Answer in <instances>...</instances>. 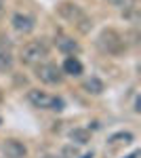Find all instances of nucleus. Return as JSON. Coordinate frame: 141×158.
Listing matches in <instances>:
<instances>
[{
    "mask_svg": "<svg viewBox=\"0 0 141 158\" xmlns=\"http://www.w3.org/2000/svg\"><path fill=\"white\" fill-rule=\"evenodd\" d=\"M57 13L68 21V23L74 25L80 34H89V32L93 30L91 17H89L78 4H74V2H59L57 4Z\"/></svg>",
    "mask_w": 141,
    "mask_h": 158,
    "instance_id": "f257e3e1",
    "label": "nucleus"
},
{
    "mask_svg": "<svg viewBox=\"0 0 141 158\" xmlns=\"http://www.w3.org/2000/svg\"><path fill=\"white\" fill-rule=\"evenodd\" d=\"M47 55H48V47L42 40H32V42L23 44L21 51H19V59L25 65H38V63L44 61Z\"/></svg>",
    "mask_w": 141,
    "mask_h": 158,
    "instance_id": "f03ea898",
    "label": "nucleus"
},
{
    "mask_svg": "<svg viewBox=\"0 0 141 158\" xmlns=\"http://www.w3.org/2000/svg\"><path fill=\"white\" fill-rule=\"evenodd\" d=\"M97 47L101 53H107V55H118L124 51V38L118 34L116 30H103L99 38H97Z\"/></svg>",
    "mask_w": 141,
    "mask_h": 158,
    "instance_id": "7ed1b4c3",
    "label": "nucleus"
},
{
    "mask_svg": "<svg viewBox=\"0 0 141 158\" xmlns=\"http://www.w3.org/2000/svg\"><path fill=\"white\" fill-rule=\"evenodd\" d=\"M27 99H30V103L34 108H40V110H55V112H61L63 110V101L61 99L53 97V95H48V93L40 91V89L27 91Z\"/></svg>",
    "mask_w": 141,
    "mask_h": 158,
    "instance_id": "20e7f679",
    "label": "nucleus"
},
{
    "mask_svg": "<svg viewBox=\"0 0 141 158\" xmlns=\"http://www.w3.org/2000/svg\"><path fill=\"white\" fill-rule=\"evenodd\" d=\"M36 78L44 85H59L63 74H61V68L55 65V63H38L36 68Z\"/></svg>",
    "mask_w": 141,
    "mask_h": 158,
    "instance_id": "39448f33",
    "label": "nucleus"
},
{
    "mask_svg": "<svg viewBox=\"0 0 141 158\" xmlns=\"http://www.w3.org/2000/svg\"><path fill=\"white\" fill-rule=\"evenodd\" d=\"M11 23H13V27H15L19 34H30V32L34 30L36 21H34V17L27 15V13H15L13 19H11Z\"/></svg>",
    "mask_w": 141,
    "mask_h": 158,
    "instance_id": "423d86ee",
    "label": "nucleus"
},
{
    "mask_svg": "<svg viewBox=\"0 0 141 158\" xmlns=\"http://www.w3.org/2000/svg\"><path fill=\"white\" fill-rule=\"evenodd\" d=\"M2 154L4 158H25L27 148L17 139H6V141H2Z\"/></svg>",
    "mask_w": 141,
    "mask_h": 158,
    "instance_id": "0eeeda50",
    "label": "nucleus"
},
{
    "mask_svg": "<svg viewBox=\"0 0 141 158\" xmlns=\"http://www.w3.org/2000/svg\"><path fill=\"white\" fill-rule=\"evenodd\" d=\"M55 47H57L61 53H65V55H76L78 51H80V44L74 40V38H70V36H59L57 40H55Z\"/></svg>",
    "mask_w": 141,
    "mask_h": 158,
    "instance_id": "6e6552de",
    "label": "nucleus"
},
{
    "mask_svg": "<svg viewBox=\"0 0 141 158\" xmlns=\"http://www.w3.org/2000/svg\"><path fill=\"white\" fill-rule=\"evenodd\" d=\"M61 72L70 74V76H80L82 74V63L76 59V57H65L63 65H61Z\"/></svg>",
    "mask_w": 141,
    "mask_h": 158,
    "instance_id": "1a4fd4ad",
    "label": "nucleus"
},
{
    "mask_svg": "<svg viewBox=\"0 0 141 158\" xmlns=\"http://www.w3.org/2000/svg\"><path fill=\"white\" fill-rule=\"evenodd\" d=\"M82 89L86 91V93H91V95H101L106 86H103V82H101L97 76H91V78H86V80L82 82Z\"/></svg>",
    "mask_w": 141,
    "mask_h": 158,
    "instance_id": "9d476101",
    "label": "nucleus"
},
{
    "mask_svg": "<svg viewBox=\"0 0 141 158\" xmlns=\"http://www.w3.org/2000/svg\"><path fill=\"white\" fill-rule=\"evenodd\" d=\"M11 68H13V55L9 53L6 47L0 44V72H6V70H11Z\"/></svg>",
    "mask_w": 141,
    "mask_h": 158,
    "instance_id": "9b49d317",
    "label": "nucleus"
},
{
    "mask_svg": "<svg viewBox=\"0 0 141 158\" xmlns=\"http://www.w3.org/2000/svg\"><path fill=\"white\" fill-rule=\"evenodd\" d=\"M70 139L76 141V143H89V141H91V133H89L86 129H72Z\"/></svg>",
    "mask_w": 141,
    "mask_h": 158,
    "instance_id": "f8f14e48",
    "label": "nucleus"
},
{
    "mask_svg": "<svg viewBox=\"0 0 141 158\" xmlns=\"http://www.w3.org/2000/svg\"><path fill=\"white\" fill-rule=\"evenodd\" d=\"M106 2L116 6V9H122V11H133L135 9V0H106Z\"/></svg>",
    "mask_w": 141,
    "mask_h": 158,
    "instance_id": "ddd939ff",
    "label": "nucleus"
},
{
    "mask_svg": "<svg viewBox=\"0 0 141 158\" xmlns=\"http://www.w3.org/2000/svg\"><path fill=\"white\" fill-rule=\"evenodd\" d=\"M129 141H133L131 133H116L110 137V143H129Z\"/></svg>",
    "mask_w": 141,
    "mask_h": 158,
    "instance_id": "4468645a",
    "label": "nucleus"
},
{
    "mask_svg": "<svg viewBox=\"0 0 141 158\" xmlns=\"http://www.w3.org/2000/svg\"><path fill=\"white\" fill-rule=\"evenodd\" d=\"M76 154H78V152H76V148H72V146L63 150V156H70V158H74Z\"/></svg>",
    "mask_w": 141,
    "mask_h": 158,
    "instance_id": "2eb2a0df",
    "label": "nucleus"
},
{
    "mask_svg": "<svg viewBox=\"0 0 141 158\" xmlns=\"http://www.w3.org/2000/svg\"><path fill=\"white\" fill-rule=\"evenodd\" d=\"M4 9H6V6H4V0H0V19L4 17Z\"/></svg>",
    "mask_w": 141,
    "mask_h": 158,
    "instance_id": "dca6fc26",
    "label": "nucleus"
},
{
    "mask_svg": "<svg viewBox=\"0 0 141 158\" xmlns=\"http://www.w3.org/2000/svg\"><path fill=\"white\" fill-rule=\"evenodd\" d=\"M139 156V152H133V154H131V156H126V158H137Z\"/></svg>",
    "mask_w": 141,
    "mask_h": 158,
    "instance_id": "f3484780",
    "label": "nucleus"
},
{
    "mask_svg": "<svg viewBox=\"0 0 141 158\" xmlns=\"http://www.w3.org/2000/svg\"><path fill=\"white\" fill-rule=\"evenodd\" d=\"M82 158H93V154H86V156H82Z\"/></svg>",
    "mask_w": 141,
    "mask_h": 158,
    "instance_id": "a211bd4d",
    "label": "nucleus"
},
{
    "mask_svg": "<svg viewBox=\"0 0 141 158\" xmlns=\"http://www.w3.org/2000/svg\"><path fill=\"white\" fill-rule=\"evenodd\" d=\"M44 158H61V156H44Z\"/></svg>",
    "mask_w": 141,
    "mask_h": 158,
    "instance_id": "6ab92c4d",
    "label": "nucleus"
}]
</instances>
